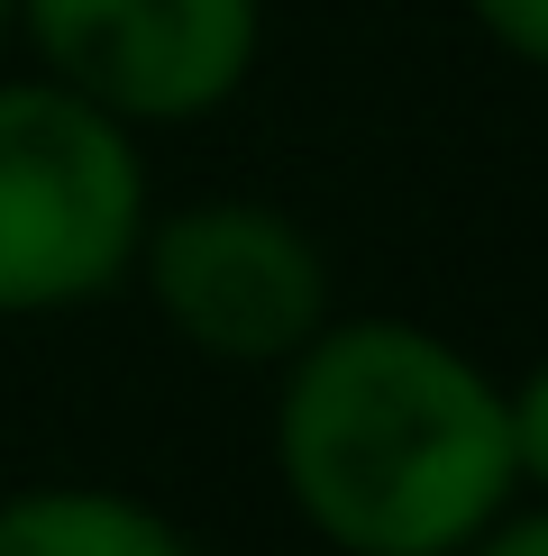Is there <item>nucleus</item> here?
Listing matches in <instances>:
<instances>
[{"label":"nucleus","mask_w":548,"mask_h":556,"mask_svg":"<svg viewBox=\"0 0 548 556\" xmlns=\"http://www.w3.org/2000/svg\"><path fill=\"white\" fill-rule=\"evenodd\" d=\"M274 483L338 556H457L521 502L502 375L429 319L329 311L274 365Z\"/></svg>","instance_id":"f257e3e1"},{"label":"nucleus","mask_w":548,"mask_h":556,"mask_svg":"<svg viewBox=\"0 0 548 556\" xmlns=\"http://www.w3.org/2000/svg\"><path fill=\"white\" fill-rule=\"evenodd\" d=\"M147 219V137L37 64L0 74V319L110 301Z\"/></svg>","instance_id":"f03ea898"},{"label":"nucleus","mask_w":548,"mask_h":556,"mask_svg":"<svg viewBox=\"0 0 548 556\" xmlns=\"http://www.w3.org/2000/svg\"><path fill=\"white\" fill-rule=\"evenodd\" d=\"M128 283H147L155 319L211 365H274L302 346L320 319L338 311L329 292V247L311 238L292 211H274L257 192H211V201H174L147 219Z\"/></svg>","instance_id":"7ed1b4c3"},{"label":"nucleus","mask_w":548,"mask_h":556,"mask_svg":"<svg viewBox=\"0 0 548 556\" xmlns=\"http://www.w3.org/2000/svg\"><path fill=\"white\" fill-rule=\"evenodd\" d=\"M18 37L37 74L147 137L192 128L247 91L265 55V0H18Z\"/></svg>","instance_id":"20e7f679"},{"label":"nucleus","mask_w":548,"mask_h":556,"mask_svg":"<svg viewBox=\"0 0 548 556\" xmlns=\"http://www.w3.org/2000/svg\"><path fill=\"white\" fill-rule=\"evenodd\" d=\"M0 556H201V547L128 483L46 475L0 493Z\"/></svg>","instance_id":"39448f33"},{"label":"nucleus","mask_w":548,"mask_h":556,"mask_svg":"<svg viewBox=\"0 0 548 556\" xmlns=\"http://www.w3.org/2000/svg\"><path fill=\"white\" fill-rule=\"evenodd\" d=\"M502 420H512V475H521V493L548 502V356L521 365V383H502Z\"/></svg>","instance_id":"423d86ee"},{"label":"nucleus","mask_w":548,"mask_h":556,"mask_svg":"<svg viewBox=\"0 0 548 556\" xmlns=\"http://www.w3.org/2000/svg\"><path fill=\"white\" fill-rule=\"evenodd\" d=\"M466 18H475V28H485L512 64L548 74V0H466Z\"/></svg>","instance_id":"0eeeda50"},{"label":"nucleus","mask_w":548,"mask_h":556,"mask_svg":"<svg viewBox=\"0 0 548 556\" xmlns=\"http://www.w3.org/2000/svg\"><path fill=\"white\" fill-rule=\"evenodd\" d=\"M457 556H548V502H531V493H521L512 511H502V520H485V529H475V539L457 547Z\"/></svg>","instance_id":"6e6552de"},{"label":"nucleus","mask_w":548,"mask_h":556,"mask_svg":"<svg viewBox=\"0 0 548 556\" xmlns=\"http://www.w3.org/2000/svg\"><path fill=\"white\" fill-rule=\"evenodd\" d=\"M18 37V0H0V46H10Z\"/></svg>","instance_id":"1a4fd4ad"}]
</instances>
